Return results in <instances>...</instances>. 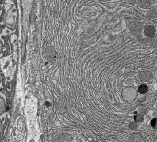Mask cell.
I'll return each instance as SVG.
<instances>
[{
	"label": "cell",
	"instance_id": "6da1fadb",
	"mask_svg": "<svg viewBox=\"0 0 157 142\" xmlns=\"http://www.w3.org/2000/svg\"><path fill=\"white\" fill-rule=\"evenodd\" d=\"M6 110V104L4 99L0 96V115L2 114Z\"/></svg>",
	"mask_w": 157,
	"mask_h": 142
},
{
	"label": "cell",
	"instance_id": "7a4b0ae2",
	"mask_svg": "<svg viewBox=\"0 0 157 142\" xmlns=\"http://www.w3.org/2000/svg\"><path fill=\"white\" fill-rule=\"evenodd\" d=\"M148 90V87L145 85H142L139 88V92L141 94L145 93Z\"/></svg>",
	"mask_w": 157,
	"mask_h": 142
},
{
	"label": "cell",
	"instance_id": "3957f363",
	"mask_svg": "<svg viewBox=\"0 0 157 142\" xmlns=\"http://www.w3.org/2000/svg\"><path fill=\"white\" fill-rule=\"evenodd\" d=\"M3 47V45L2 42V41L0 40V54H1V53H2V52Z\"/></svg>",
	"mask_w": 157,
	"mask_h": 142
},
{
	"label": "cell",
	"instance_id": "277c9868",
	"mask_svg": "<svg viewBox=\"0 0 157 142\" xmlns=\"http://www.w3.org/2000/svg\"><path fill=\"white\" fill-rule=\"evenodd\" d=\"M156 119H153L152 120V121H151V125L153 126V127H155V124H156Z\"/></svg>",
	"mask_w": 157,
	"mask_h": 142
}]
</instances>
